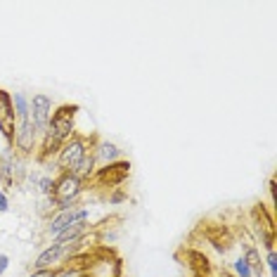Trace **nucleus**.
Here are the masks:
<instances>
[{"instance_id":"obj_1","label":"nucleus","mask_w":277,"mask_h":277,"mask_svg":"<svg viewBox=\"0 0 277 277\" xmlns=\"http://www.w3.org/2000/svg\"><path fill=\"white\" fill-rule=\"evenodd\" d=\"M78 111V107H60L55 111V116L50 121L48 126V138H45V154L50 152H55L57 147L64 142V140H69L73 133V114Z\"/></svg>"},{"instance_id":"obj_2","label":"nucleus","mask_w":277,"mask_h":277,"mask_svg":"<svg viewBox=\"0 0 277 277\" xmlns=\"http://www.w3.org/2000/svg\"><path fill=\"white\" fill-rule=\"evenodd\" d=\"M85 157V142L81 138H71L69 142H64L60 149V159H57V164H60V169L64 173H71L76 169V164Z\"/></svg>"},{"instance_id":"obj_3","label":"nucleus","mask_w":277,"mask_h":277,"mask_svg":"<svg viewBox=\"0 0 277 277\" xmlns=\"http://www.w3.org/2000/svg\"><path fill=\"white\" fill-rule=\"evenodd\" d=\"M52 190H55V202L60 206L71 204L73 199L81 194V180L73 173H64L60 180L52 185Z\"/></svg>"},{"instance_id":"obj_4","label":"nucleus","mask_w":277,"mask_h":277,"mask_svg":"<svg viewBox=\"0 0 277 277\" xmlns=\"http://www.w3.org/2000/svg\"><path fill=\"white\" fill-rule=\"evenodd\" d=\"M128 173H131V164L128 161H116V164H107L104 169L97 173V180L102 182V185H121V182L128 178Z\"/></svg>"},{"instance_id":"obj_5","label":"nucleus","mask_w":277,"mask_h":277,"mask_svg":"<svg viewBox=\"0 0 277 277\" xmlns=\"http://www.w3.org/2000/svg\"><path fill=\"white\" fill-rule=\"evenodd\" d=\"M0 131L7 140H14V107L5 90H0Z\"/></svg>"},{"instance_id":"obj_6","label":"nucleus","mask_w":277,"mask_h":277,"mask_svg":"<svg viewBox=\"0 0 277 277\" xmlns=\"http://www.w3.org/2000/svg\"><path fill=\"white\" fill-rule=\"evenodd\" d=\"M85 218H88V211L81 208V211H73V208H64L60 216L52 218V223H50V232L52 235H60L62 230L71 228L73 223H83Z\"/></svg>"},{"instance_id":"obj_7","label":"nucleus","mask_w":277,"mask_h":277,"mask_svg":"<svg viewBox=\"0 0 277 277\" xmlns=\"http://www.w3.org/2000/svg\"><path fill=\"white\" fill-rule=\"evenodd\" d=\"M50 100L45 95H36L34 97V102H31V114H34V128L36 131H45L50 123Z\"/></svg>"},{"instance_id":"obj_8","label":"nucleus","mask_w":277,"mask_h":277,"mask_svg":"<svg viewBox=\"0 0 277 277\" xmlns=\"http://www.w3.org/2000/svg\"><path fill=\"white\" fill-rule=\"evenodd\" d=\"M69 244H71V242H67V244H60V242H55L52 246H48L45 251H43L40 256H38V258H36V263H34V265H36L38 270H48L50 265H52V263H57V261H60L62 256H64V251L69 249Z\"/></svg>"},{"instance_id":"obj_9","label":"nucleus","mask_w":277,"mask_h":277,"mask_svg":"<svg viewBox=\"0 0 277 277\" xmlns=\"http://www.w3.org/2000/svg\"><path fill=\"white\" fill-rule=\"evenodd\" d=\"M34 140H36V128L31 119H22V128L17 131V145L22 147L24 152H31L34 149Z\"/></svg>"},{"instance_id":"obj_10","label":"nucleus","mask_w":277,"mask_h":277,"mask_svg":"<svg viewBox=\"0 0 277 277\" xmlns=\"http://www.w3.org/2000/svg\"><path fill=\"white\" fill-rule=\"evenodd\" d=\"M93 166H95V157H93V154H85V157L76 164V169H73L71 173L78 180H83V178H88V175L93 173Z\"/></svg>"},{"instance_id":"obj_11","label":"nucleus","mask_w":277,"mask_h":277,"mask_svg":"<svg viewBox=\"0 0 277 277\" xmlns=\"http://www.w3.org/2000/svg\"><path fill=\"white\" fill-rule=\"evenodd\" d=\"M244 263L249 265V270H251V273H256V275H263V263H261V256L256 253V249L246 246V258H244Z\"/></svg>"},{"instance_id":"obj_12","label":"nucleus","mask_w":277,"mask_h":277,"mask_svg":"<svg viewBox=\"0 0 277 277\" xmlns=\"http://www.w3.org/2000/svg\"><path fill=\"white\" fill-rule=\"evenodd\" d=\"M14 104H17V114L19 119H29V107H26V100L22 95H14Z\"/></svg>"},{"instance_id":"obj_13","label":"nucleus","mask_w":277,"mask_h":277,"mask_svg":"<svg viewBox=\"0 0 277 277\" xmlns=\"http://www.w3.org/2000/svg\"><path fill=\"white\" fill-rule=\"evenodd\" d=\"M100 154L107 159V161H114V159H119V149L114 145H102V149H100Z\"/></svg>"},{"instance_id":"obj_14","label":"nucleus","mask_w":277,"mask_h":277,"mask_svg":"<svg viewBox=\"0 0 277 277\" xmlns=\"http://www.w3.org/2000/svg\"><path fill=\"white\" fill-rule=\"evenodd\" d=\"M235 270H237L242 277H251V270H249V265L244 263V258H240V261L235 263Z\"/></svg>"},{"instance_id":"obj_15","label":"nucleus","mask_w":277,"mask_h":277,"mask_svg":"<svg viewBox=\"0 0 277 277\" xmlns=\"http://www.w3.org/2000/svg\"><path fill=\"white\" fill-rule=\"evenodd\" d=\"M268 265H270V275L277 277V256H275V251H268Z\"/></svg>"},{"instance_id":"obj_16","label":"nucleus","mask_w":277,"mask_h":277,"mask_svg":"<svg viewBox=\"0 0 277 277\" xmlns=\"http://www.w3.org/2000/svg\"><path fill=\"white\" fill-rule=\"evenodd\" d=\"M55 277H78V273L69 268V270H62V273H55Z\"/></svg>"},{"instance_id":"obj_17","label":"nucleus","mask_w":277,"mask_h":277,"mask_svg":"<svg viewBox=\"0 0 277 277\" xmlns=\"http://www.w3.org/2000/svg\"><path fill=\"white\" fill-rule=\"evenodd\" d=\"M2 211H7V197L0 192V213H2Z\"/></svg>"},{"instance_id":"obj_18","label":"nucleus","mask_w":277,"mask_h":277,"mask_svg":"<svg viewBox=\"0 0 277 277\" xmlns=\"http://www.w3.org/2000/svg\"><path fill=\"white\" fill-rule=\"evenodd\" d=\"M31 277H55V273H50V270H38V273H34Z\"/></svg>"},{"instance_id":"obj_19","label":"nucleus","mask_w":277,"mask_h":277,"mask_svg":"<svg viewBox=\"0 0 277 277\" xmlns=\"http://www.w3.org/2000/svg\"><path fill=\"white\" fill-rule=\"evenodd\" d=\"M7 263H10V261H7V256H0V275L5 273V268H7Z\"/></svg>"},{"instance_id":"obj_20","label":"nucleus","mask_w":277,"mask_h":277,"mask_svg":"<svg viewBox=\"0 0 277 277\" xmlns=\"http://www.w3.org/2000/svg\"><path fill=\"white\" fill-rule=\"evenodd\" d=\"M40 185H43V192H50V190H52V182H50L48 178H45V180L40 182Z\"/></svg>"}]
</instances>
